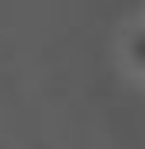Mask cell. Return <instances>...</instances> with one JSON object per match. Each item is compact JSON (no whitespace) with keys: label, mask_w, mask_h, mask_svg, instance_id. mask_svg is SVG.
<instances>
[{"label":"cell","mask_w":145,"mask_h":149,"mask_svg":"<svg viewBox=\"0 0 145 149\" xmlns=\"http://www.w3.org/2000/svg\"><path fill=\"white\" fill-rule=\"evenodd\" d=\"M119 61L130 77L145 80V15L126 23L122 35H119Z\"/></svg>","instance_id":"cell-1"}]
</instances>
